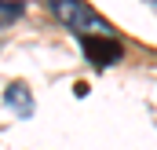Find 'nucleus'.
Returning <instances> with one entry per match:
<instances>
[{
	"label": "nucleus",
	"mask_w": 157,
	"mask_h": 150,
	"mask_svg": "<svg viewBox=\"0 0 157 150\" xmlns=\"http://www.w3.org/2000/svg\"><path fill=\"white\" fill-rule=\"evenodd\" d=\"M48 4V11L66 26V30H73L77 37H91V33H110V26L84 4V0H44Z\"/></svg>",
	"instance_id": "1"
},
{
	"label": "nucleus",
	"mask_w": 157,
	"mask_h": 150,
	"mask_svg": "<svg viewBox=\"0 0 157 150\" xmlns=\"http://www.w3.org/2000/svg\"><path fill=\"white\" fill-rule=\"evenodd\" d=\"M80 44H84V59L91 66H99V70L121 62V55H124V48H121V40L113 33H91V37H80Z\"/></svg>",
	"instance_id": "2"
},
{
	"label": "nucleus",
	"mask_w": 157,
	"mask_h": 150,
	"mask_svg": "<svg viewBox=\"0 0 157 150\" xmlns=\"http://www.w3.org/2000/svg\"><path fill=\"white\" fill-rule=\"evenodd\" d=\"M22 11H26V7H22L18 0H0V30H4V26H11V22H18V18H22Z\"/></svg>",
	"instance_id": "4"
},
{
	"label": "nucleus",
	"mask_w": 157,
	"mask_h": 150,
	"mask_svg": "<svg viewBox=\"0 0 157 150\" xmlns=\"http://www.w3.org/2000/svg\"><path fill=\"white\" fill-rule=\"evenodd\" d=\"M4 99H7V106L15 113H22V117H29L33 113V95H29V88L26 84H11L7 92H4Z\"/></svg>",
	"instance_id": "3"
}]
</instances>
